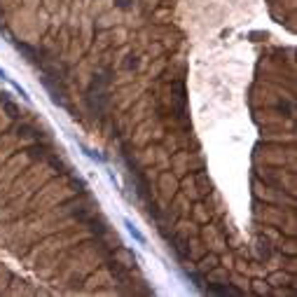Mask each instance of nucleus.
I'll return each mask as SVG.
<instances>
[{
	"label": "nucleus",
	"mask_w": 297,
	"mask_h": 297,
	"mask_svg": "<svg viewBox=\"0 0 297 297\" xmlns=\"http://www.w3.org/2000/svg\"><path fill=\"white\" fill-rule=\"evenodd\" d=\"M126 227H129V232H131V234H134V236H136V239H138V241H141V243L145 241V239H143V234H141V232H138V230H134L131 225H126Z\"/></svg>",
	"instance_id": "nucleus-6"
},
{
	"label": "nucleus",
	"mask_w": 297,
	"mask_h": 297,
	"mask_svg": "<svg viewBox=\"0 0 297 297\" xmlns=\"http://www.w3.org/2000/svg\"><path fill=\"white\" fill-rule=\"evenodd\" d=\"M257 255H260V260H269L271 255V246H269V239H257Z\"/></svg>",
	"instance_id": "nucleus-3"
},
{
	"label": "nucleus",
	"mask_w": 297,
	"mask_h": 297,
	"mask_svg": "<svg viewBox=\"0 0 297 297\" xmlns=\"http://www.w3.org/2000/svg\"><path fill=\"white\" fill-rule=\"evenodd\" d=\"M197 185H199V192H208L211 189V183H208V176L206 173H197Z\"/></svg>",
	"instance_id": "nucleus-4"
},
{
	"label": "nucleus",
	"mask_w": 297,
	"mask_h": 297,
	"mask_svg": "<svg viewBox=\"0 0 297 297\" xmlns=\"http://www.w3.org/2000/svg\"><path fill=\"white\" fill-rule=\"evenodd\" d=\"M206 293H211V295H232V297H241L243 295L239 288L222 285V283H208V285H206Z\"/></svg>",
	"instance_id": "nucleus-1"
},
{
	"label": "nucleus",
	"mask_w": 297,
	"mask_h": 297,
	"mask_svg": "<svg viewBox=\"0 0 297 297\" xmlns=\"http://www.w3.org/2000/svg\"><path fill=\"white\" fill-rule=\"evenodd\" d=\"M131 2H134V0H115V5H117L120 10H129V7H131Z\"/></svg>",
	"instance_id": "nucleus-5"
},
{
	"label": "nucleus",
	"mask_w": 297,
	"mask_h": 297,
	"mask_svg": "<svg viewBox=\"0 0 297 297\" xmlns=\"http://www.w3.org/2000/svg\"><path fill=\"white\" fill-rule=\"evenodd\" d=\"M0 106L5 108V112H7L12 120H19V117H21V112H19V106H16V103H14V101L7 94H0Z\"/></svg>",
	"instance_id": "nucleus-2"
}]
</instances>
